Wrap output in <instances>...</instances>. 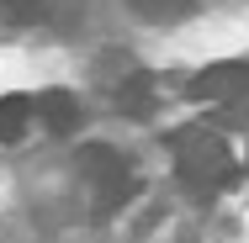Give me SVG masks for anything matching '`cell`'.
Instances as JSON below:
<instances>
[{"mask_svg":"<svg viewBox=\"0 0 249 243\" xmlns=\"http://www.w3.org/2000/svg\"><path fill=\"white\" fill-rule=\"evenodd\" d=\"M191 96L207 100L217 116L249 122V64H212L191 80Z\"/></svg>","mask_w":249,"mask_h":243,"instance_id":"cell-3","label":"cell"},{"mask_svg":"<svg viewBox=\"0 0 249 243\" xmlns=\"http://www.w3.org/2000/svg\"><path fill=\"white\" fill-rule=\"evenodd\" d=\"M133 16H143V21H180V16H191L201 0H122Z\"/></svg>","mask_w":249,"mask_h":243,"instance_id":"cell-6","label":"cell"},{"mask_svg":"<svg viewBox=\"0 0 249 243\" xmlns=\"http://www.w3.org/2000/svg\"><path fill=\"white\" fill-rule=\"evenodd\" d=\"M80 169H85V180H90V201H96L101 217H111V211H122L133 191H138V175H133V164H127V153H117V148L106 143H90L80 153Z\"/></svg>","mask_w":249,"mask_h":243,"instance_id":"cell-2","label":"cell"},{"mask_svg":"<svg viewBox=\"0 0 249 243\" xmlns=\"http://www.w3.org/2000/svg\"><path fill=\"white\" fill-rule=\"evenodd\" d=\"M170 159H175V175L191 195H217L239 180V159L233 148L223 143V132L212 127H180L170 132Z\"/></svg>","mask_w":249,"mask_h":243,"instance_id":"cell-1","label":"cell"},{"mask_svg":"<svg viewBox=\"0 0 249 243\" xmlns=\"http://www.w3.org/2000/svg\"><path fill=\"white\" fill-rule=\"evenodd\" d=\"M32 127V96H0V143H21Z\"/></svg>","mask_w":249,"mask_h":243,"instance_id":"cell-5","label":"cell"},{"mask_svg":"<svg viewBox=\"0 0 249 243\" xmlns=\"http://www.w3.org/2000/svg\"><path fill=\"white\" fill-rule=\"evenodd\" d=\"M117 111H127V116H149V111H154V85H149V74H133V80L117 90Z\"/></svg>","mask_w":249,"mask_h":243,"instance_id":"cell-7","label":"cell"},{"mask_svg":"<svg viewBox=\"0 0 249 243\" xmlns=\"http://www.w3.org/2000/svg\"><path fill=\"white\" fill-rule=\"evenodd\" d=\"M37 11H43V0H5V16L11 21H32Z\"/></svg>","mask_w":249,"mask_h":243,"instance_id":"cell-8","label":"cell"},{"mask_svg":"<svg viewBox=\"0 0 249 243\" xmlns=\"http://www.w3.org/2000/svg\"><path fill=\"white\" fill-rule=\"evenodd\" d=\"M32 122H43L48 132H74L80 100L69 96V90H43V96H32Z\"/></svg>","mask_w":249,"mask_h":243,"instance_id":"cell-4","label":"cell"}]
</instances>
